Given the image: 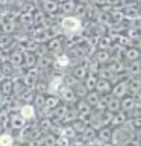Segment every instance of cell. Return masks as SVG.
Masks as SVG:
<instances>
[{
  "label": "cell",
  "mask_w": 141,
  "mask_h": 146,
  "mask_svg": "<svg viewBox=\"0 0 141 146\" xmlns=\"http://www.w3.org/2000/svg\"><path fill=\"white\" fill-rule=\"evenodd\" d=\"M80 31V21L76 17H65L62 20V32L68 36L76 35Z\"/></svg>",
  "instance_id": "1"
},
{
  "label": "cell",
  "mask_w": 141,
  "mask_h": 146,
  "mask_svg": "<svg viewBox=\"0 0 141 146\" xmlns=\"http://www.w3.org/2000/svg\"><path fill=\"white\" fill-rule=\"evenodd\" d=\"M129 76H130V75L120 76L115 84H112V90H111V94H112V96H115V98L121 99L123 96L127 94V79H129Z\"/></svg>",
  "instance_id": "2"
},
{
  "label": "cell",
  "mask_w": 141,
  "mask_h": 146,
  "mask_svg": "<svg viewBox=\"0 0 141 146\" xmlns=\"http://www.w3.org/2000/svg\"><path fill=\"white\" fill-rule=\"evenodd\" d=\"M76 110H77V116L79 119H84V120H88L91 113H93V107L86 102L85 99H77L76 100Z\"/></svg>",
  "instance_id": "3"
},
{
  "label": "cell",
  "mask_w": 141,
  "mask_h": 146,
  "mask_svg": "<svg viewBox=\"0 0 141 146\" xmlns=\"http://www.w3.org/2000/svg\"><path fill=\"white\" fill-rule=\"evenodd\" d=\"M112 84H114V82L111 79H106V78H99L94 90L97 91L99 94H111Z\"/></svg>",
  "instance_id": "4"
},
{
  "label": "cell",
  "mask_w": 141,
  "mask_h": 146,
  "mask_svg": "<svg viewBox=\"0 0 141 146\" xmlns=\"http://www.w3.org/2000/svg\"><path fill=\"white\" fill-rule=\"evenodd\" d=\"M127 93L132 96L141 93V76H129V79H127Z\"/></svg>",
  "instance_id": "5"
},
{
  "label": "cell",
  "mask_w": 141,
  "mask_h": 146,
  "mask_svg": "<svg viewBox=\"0 0 141 146\" xmlns=\"http://www.w3.org/2000/svg\"><path fill=\"white\" fill-rule=\"evenodd\" d=\"M96 132H97L96 137L102 141V145L106 143V141H111V139H112V126L111 125H105L102 128H99Z\"/></svg>",
  "instance_id": "6"
},
{
  "label": "cell",
  "mask_w": 141,
  "mask_h": 146,
  "mask_svg": "<svg viewBox=\"0 0 141 146\" xmlns=\"http://www.w3.org/2000/svg\"><path fill=\"white\" fill-rule=\"evenodd\" d=\"M123 56H125L126 61H136V59H141V49L135 47V46H129V47L125 49L123 52Z\"/></svg>",
  "instance_id": "7"
},
{
  "label": "cell",
  "mask_w": 141,
  "mask_h": 146,
  "mask_svg": "<svg viewBox=\"0 0 141 146\" xmlns=\"http://www.w3.org/2000/svg\"><path fill=\"white\" fill-rule=\"evenodd\" d=\"M59 91H61V99L65 104H76L77 98H76V94H74V91H73L71 87H65V85H64V87L59 88Z\"/></svg>",
  "instance_id": "8"
},
{
  "label": "cell",
  "mask_w": 141,
  "mask_h": 146,
  "mask_svg": "<svg viewBox=\"0 0 141 146\" xmlns=\"http://www.w3.org/2000/svg\"><path fill=\"white\" fill-rule=\"evenodd\" d=\"M136 102V99H135V96H132L127 93L126 96H123V98L120 99V110H123V111H126V113H129L132 108H134V105Z\"/></svg>",
  "instance_id": "9"
},
{
  "label": "cell",
  "mask_w": 141,
  "mask_h": 146,
  "mask_svg": "<svg viewBox=\"0 0 141 146\" xmlns=\"http://www.w3.org/2000/svg\"><path fill=\"white\" fill-rule=\"evenodd\" d=\"M94 59L97 61L100 66H103V64H108L111 61V52H109L108 49H99L97 52L94 53Z\"/></svg>",
  "instance_id": "10"
},
{
  "label": "cell",
  "mask_w": 141,
  "mask_h": 146,
  "mask_svg": "<svg viewBox=\"0 0 141 146\" xmlns=\"http://www.w3.org/2000/svg\"><path fill=\"white\" fill-rule=\"evenodd\" d=\"M127 119H129V114L126 111H123V110H120V111L112 114V119H111V123H109V125L111 126H120L127 120Z\"/></svg>",
  "instance_id": "11"
},
{
  "label": "cell",
  "mask_w": 141,
  "mask_h": 146,
  "mask_svg": "<svg viewBox=\"0 0 141 146\" xmlns=\"http://www.w3.org/2000/svg\"><path fill=\"white\" fill-rule=\"evenodd\" d=\"M20 116L24 119V120L35 117V107H34V104H24V105H23L21 110H20Z\"/></svg>",
  "instance_id": "12"
},
{
  "label": "cell",
  "mask_w": 141,
  "mask_h": 146,
  "mask_svg": "<svg viewBox=\"0 0 141 146\" xmlns=\"http://www.w3.org/2000/svg\"><path fill=\"white\" fill-rule=\"evenodd\" d=\"M126 73L130 76H140L141 75V61L136 59V61H130L129 67L126 68Z\"/></svg>",
  "instance_id": "13"
},
{
  "label": "cell",
  "mask_w": 141,
  "mask_h": 146,
  "mask_svg": "<svg viewBox=\"0 0 141 146\" xmlns=\"http://www.w3.org/2000/svg\"><path fill=\"white\" fill-rule=\"evenodd\" d=\"M97 79H99V76L96 75V73H88V75L85 76V79L82 81V82H84L85 88L90 91V90H94V88H96V84H97Z\"/></svg>",
  "instance_id": "14"
},
{
  "label": "cell",
  "mask_w": 141,
  "mask_h": 146,
  "mask_svg": "<svg viewBox=\"0 0 141 146\" xmlns=\"http://www.w3.org/2000/svg\"><path fill=\"white\" fill-rule=\"evenodd\" d=\"M106 110H108V111H111V113L120 111V99L115 98V96H112V94H109L108 104H106Z\"/></svg>",
  "instance_id": "15"
},
{
  "label": "cell",
  "mask_w": 141,
  "mask_h": 146,
  "mask_svg": "<svg viewBox=\"0 0 141 146\" xmlns=\"http://www.w3.org/2000/svg\"><path fill=\"white\" fill-rule=\"evenodd\" d=\"M100 96H102V94H99L96 90H90V91H86V94H85V98H84V99H85L86 102H88V104L91 105V107L94 108V107H96V104L99 102Z\"/></svg>",
  "instance_id": "16"
},
{
  "label": "cell",
  "mask_w": 141,
  "mask_h": 146,
  "mask_svg": "<svg viewBox=\"0 0 141 146\" xmlns=\"http://www.w3.org/2000/svg\"><path fill=\"white\" fill-rule=\"evenodd\" d=\"M61 102L56 96H49V98H44V105H43V110L44 111H50V110H53L56 105Z\"/></svg>",
  "instance_id": "17"
},
{
  "label": "cell",
  "mask_w": 141,
  "mask_h": 146,
  "mask_svg": "<svg viewBox=\"0 0 141 146\" xmlns=\"http://www.w3.org/2000/svg\"><path fill=\"white\" fill-rule=\"evenodd\" d=\"M71 75L74 76L77 81H84V79H85V76L88 75V67L84 66V64H82V66H77L74 70H73Z\"/></svg>",
  "instance_id": "18"
},
{
  "label": "cell",
  "mask_w": 141,
  "mask_h": 146,
  "mask_svg": "<svg viewBox=\"0 0 141 146\" xmlns=\"http://www.w3.org/2000/svg\"><path fill=\"white\" fill-rule=\"evenodd\" d=\"M71 88H73V91H74L76 98H79V99H84L85 94H86V91H88L85 88V85H84V82H82V81H77Z\"/></svg>",
  "instance_id": "19"
},
{
  "label": "cell",
  "mask_w": 141,
  "mask_h": 146,
  "mask_svg": "<svg viewBox=\"0 0 141 146\" xmlns=\"http://www.w3.org/2000/svg\"><path fill=\"white\" fill-rule=\"evenodd\" d=\"M36 78H38V75H36L35 72L27 73V75L24 76V79H23V84L26 85V88H32V87L36 84Z\"/></svg>",
  "instance_id": "20"
},
{
  "label": "cell",
  "mask_w": 141,
  "mask_h": 146,
  "mask_svg": "<svg viewBox=\"0 0 141 146\" xmlns=\"http://www.w3.org/2000/svg\"><path fill=\"white\" fill-rule=\"evenodd\" d=\"M47 47L50 52H59L62 47V44H61V40L59 38H53V40H50L49 41V44H47Z\"/></svg>",
  "instance_id": "21"
},
{
  "label": "cell",
  "mask_w": 141,
  "mask_h": 146,
  "mask_svg": "<svg viewBox=\"0 0 141 146\" xmlns=\"http://www.w3.org/2000/svg\"><path fill=\"white\" fill-rule=\"evenodd\" d=\"M61 84H62V78H55L49 85V91L50 93H58L59 88H61Z\"/></svg>",
  "instance_id": "22"
},
{
  "label": "cell",
  "mask_w": 141,
  "mask_h": 146,
  "mask_svg": "<svg viewBox=\"0 0 141 146\" xmlns=\"http://www.w3.org/2000/svg\"><path fill=\"white\" fill-rule=\"evenodd\" d=\"M23 62H24V66L26 67H34L35 64H36V56L34 53H26L24 56H23Z\"/></svg>",
  "instance_id": "23"
},
{
  "label": "cell",
  "mask_w": 141,
  "mask_h": 146,
  "mask_svg": "<svg viewBox=\"0 0 141 146\" xmlns=\"http://www.w3.org/2000/svg\"><path fill=\"white\" fill-rule=\"evenodd\" d=\"M9 61H11L12 66H21V64H23V55L20 52H12Z\"/></svg>",
  "instance_id": "24"
},
{
  "label": "cell",
  "mask_w": 141,
  "mask_h": 146,
  "mask_svg": "<svg viewBox=\"0 0 141 146\" xmlns=\"http://www.w3.org/2000/svg\"><path fill=\"white\" fill-rule=\"evenodd\" d=\"M11 122H12V126L17 128V129H21V128L26 125V120L21 116H12L11 117Z\"/></svg>",
  "instance_id": "25"
},
{
  "label": "cell",
  "mask_w": 141,
  "mask_h": 146,
  "mask_svg": "<svg viewBox=\"0 0 141 146\" xmlns=\"http://www.w3.org/2000/svg\"><path fill=\"white\" fill-rule=\"evenodd\" d=\"M14 145V139L9 134H2L0 135V146H12Z\"/></svg>",
  "instance_id": "26"
},
{
  "label": "cell",
  "mask_w": 141,
  "mask_h": 146,
  "mask_svg": "<svg viewBox=\"0 0 141 146\" xmlns=\"http://www.w3.org/2000/svg\"><path fill=\"white\" fill-rule=\"evenodd\" d=\"M24 90H26V85L23 84V82H12V93L20 96Z\"/></svg>",
  "instance_id": "27"
},
{
  "label": "cell",
  "mask_w": 141,
  "mask_h": 146,
  "mask_svg": "<svg viewBox=\"0 0 141 146\" xmlns=\"http://www.w3.org/2000/svg\"><path fill=\"white\" fill-rule=\"evenodd\" d=\"M2 91H3V94H6V96H9L12 93V82L9 79H5L2 82Z\"/></svg>",
  "instance_id": "28"
},
{
  "label": "cell",
  "mask_w": 141,
  "mask_h": 146,
  "mask_svg": "<svg viewBox=\"0 0 141 146\" xmlns=\"http://www.w3.org/2000/svg\"><path fill=\"white\" fill-rule=\"evenodd\" d=\"M111 44H112V41L109 36H102V38L99 40V49H108L109 50Z\"/></svg>",
  "instance_id": "29"
},
{
  "label": "cell",
  "mask_w": 141,
  "mask_h": 146,
  "mask_svg": "<svg viewBox=\"0 0 141 146\" xmlns=\"http://www.w3.org/2000/svg\"><path fill=\"white\" fill-rule=\"evenodd\" d=\"M43 145H44V146H56V137L49 134V135L43 140Z\"/></svg>",
  "instance_id": "30"
},
{
  "label": "cell",
  "mask_w": 141,
  "mask_h": 146,
  "mask_svg": "<svg viewBox=\"0 0 141 146\" xmlns=\"http://www.w3.org/2000/svg\"><path fill=\"white\" fill-rule=\"evenodd\" d=\"M130 122L136 131H141V116H135V117H130Z\"/></svg>",
  "instance_id": "31"
},
{
  "label": "cell",
  "mask_w": 141,
  "mask_h": 146,
  "mask_svg": "<svg viewBox=\"0 0 141 146\" xmlns=\"http://www.w3.org/2000/svg\"><path fill=\"white\" fill-rule=\"evenodd\" d=\"M34 99H35V105H34V107H35V110H36V108H43V105H44V96H41V94H36Z\"/></svg>",
  "instance_id": "32"
},
{
  "label": "cell",
  "mask_w": 141,
  "mask_h": 146,
  "mask_svg": "<svg viewBox=\"0 0 141 146\" xmlns=\"http://www.w3.org/2000/svg\"><path fill=\"white\" fill-rule=\"evenodd\" d=\"M58 64L59 66H68V64H70V59H68V56H65V55H59L58 56Z\"/></svg>",
  "instance_id": "33"
},
{
  "label": "cell",
  "mask_w": 141,
  "mask_h": 146,
  "mask_svg": "<svg viewBox=\"0 0 141 146\" xmlns=\"http://www.w3.org/2000/svg\"><path fill=\"white\" fill-rule=\"evenodd\" d=\"M50 126H52V123H50V120H41V123H40V128H41V131H47V129H50Z\"/></svg>",
  "instance_id": "34"
},
{
  "label": "cell",
  "mask_w": 141,
  "mask_h": 146,
  "mask_svg": "<svg viewBox=\"0 0 141 146\" xmlns=\"http://www.w3.org/2000/svg\"><path fill=\"white\" fill-rule=\"evenodd\" d=\"M40 66H41V67H49V66H50V61H49L47 58H41V59H40Z\"/></svg>",
  "instance_id": "35"
},
{
  "label": "cell",
  "mask_w": 141,
  "mask_h": 146,
  "mask_svg": "<svg viewBox=\"0 0 141 146\" xmlns=\"http://www.w3.org/2000/svg\"><path fill=\"white\" fill-rule=\"evenodd\" d=\"M102 146H115V145H114L112 141H106V143H103Z\"/></svg>",
  "instance_id": "36"
},
{
  "label": "cell",
  "mask_w": 141,
  "mask_h": 146,
  "mask_svg": "<svg viewBox=\"0 0 141 146\" xmlns=\"http://www.w3.org/2000/svg\"><path fill=\"white\" fill-rule=\"evenodd\" d=\"M115 146H129L127 143H118V145H115Z\"/></svg>",
  "instance_id": "37"
},
{
  "label": "cell",
  "mask_w": 141,
  "mask_h": 146,
  "mask_svg": "<svg viewBox=\"0 0 141 146\" xmlns=\"http://www.w3.org/2000/svg\"><path fill=\"white\" fill-rule=\"evenodd\" d=\"M140 76H141V75H140Z\"/></svg>",
  "instance_id": "38"
}]
</instances>
